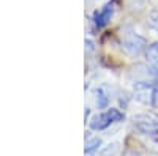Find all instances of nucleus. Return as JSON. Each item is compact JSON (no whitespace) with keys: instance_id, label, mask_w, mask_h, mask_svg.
<instances>
[{"instance_id":"1a4fd4ad","label":"nucleus","mask_w":158,"mask_h":156,"mask_svg":"<svg viewBox=\"0 0 158 156\" xmlns=\"http://www.w3.org/2000/svg\"><path fill=\"white\" fill-rule=\"evenodd\" d=\"M123 156H142V154L138 153V151H133V150H128V151H125Z\"/></svg>"},{"instance_id":"423d86ee","label":"nucleus","mask_w":158,"mask_h":156,"mask_svg":"<svg viewBox=\"0 0 158 156\" xmlns=\"http://www.w3.org/2000/svg\"><path fill=\"white\" fill-rule=\"evenodd\" d=\"M95 101H97V106H98L100 109H104V107L108 106V101H109V99H108V95L104 93L101 88H98L97 92H95Z\"/></svg>"},{"instance_id":"0eeeda50","label":"nucleus","mask_w":158,"mask_h":156,"mask_svg":"<svg viewBox=\"0 0 158 156\" xmlns=\"http://www.w3.org/2000/svg\"><path fill=\"white\" fill-rule=\"evenodd\" d=\"M147 66H149L152 79H158V57H150Z\"/></svg>"},{"instance_id":"f03ea898","label":"nucleus","mask_w":158,"mask_h":156,"mask_svg":"<svg viewBox=\"0 0 158 156\" xmlns=\"http://www.w3.org/2000/svg\"><path fill=\"white\" fill-rule=\"evenodd\" d=\"M135 126L139 133L146 136H156L158 134V117L153 114H141L135 117Z\"/></svg>"},{"instance_id":"9d476101","label":"nucleus","mask_w":158,"mask_h":156,"mask_svg":"<svg viewBox=\"0 0 158 156\" xmlns=\"http://www.w3.org/2000/svg\"><path fill=\"white\" fill-rule=\"evenodd\" d=\"M153 27H155V30L158 32V19H155V21H153Z\"/></svg>"},{"instance_id":"6e6552de","label":"nucleus","mask_w":158,"mask_h":156,"mask_svg":"<svg viewBox=\"0 0 158 156\" xmlns=\"http://www.w3.org/2000/svg\"><path fill=\"white\" fill-rule=\"evenodd\" d=\"M152 106L158 107V84L153 85V93H152Z\"/></svg>"},{"instance_id":"f257e3e1","label":"nucleus","mask_w":158,"mask_h":156,"mask_svg":"<svg viewBox=\"0 0 158 156\" xmlns=\"http://www.w3.org/2000/svg\"><path fill=\"white\" fill-rule=\"evenodd\" d=\"M123 118H125V115L118 109H108L106 112L95 115L94 118L89 122V126H90V129H94V131H103V129H106L112 123L120 122Z\"/></svg>"},{"instance_id":"20e7f679","label":"nucleus","mask_w":158,"mask_h":156,"mask_svg":"<svg viewBox=\"0 0 158 156\" xmlns=\"http://www.w3.org/2000/svg\"><path fill=\"white\" fill-rule=\"evenodd\" d=\"M112 14H114V3L104 5L95 14V24H97V27H104V25L111 21Z\"/></svg>"},{"instance_id":"7ed1b4c3","label":"nucleus","mask_w":158,"mask_h":156,"mask_svg":"<svg viewBox=\"0 0 158 156\" xmlns=\"http://www.w3.org/2000/svg\"><path fill=\"white\" fill-rule=\"evenodd\" d=\"M122 44H123V49H125L127 54L138 55L144 50V47H146V40H144L142 36L136 35V33H127Z\"/></svg>"},{"instance_id":"39448f33","label":"nucleus","mask_w":158,"mask_h":156,"mask_svg":"<svg viewBox=\"0 0 158 156\" xmlns=\"http://www.w3.org/2000/svg\"><path fill=\"white\" fill-rule=\"evenodd\" d=\"M100 145H101V140H100L98 137H90V139H87V142H85L84 151H85L87 154H92V153H95V151L100 148Z\"/></svg>"}]
</instances>
